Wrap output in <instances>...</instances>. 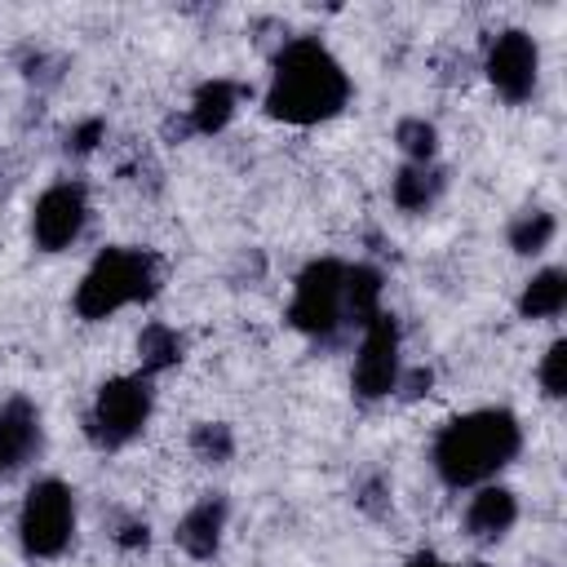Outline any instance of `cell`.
I'll use <instances>...</instances> for the list:
<instances>
[{
  "mask_svg": "<svg viewBox=\"0 0 567 567\" xmlns=\"http://www.w3.org/2000/svg\"><path fill=\"white\" fill-rule=\"evenodd\" d=\"M536 377H540V390H545L549 399H563V394H567V341H554V346L545 350Z\"/></svg>",
  "mask_w": 567,
  "mask_h": 567,
  "instance_id": "obj_21",
  "label": "cell"
},
{
  "mask_svg": "<svg viewBox=\"0 0 567 567\" xmlns=\"http://www.w3.org/2000/svg\"><path fill=\"white\" fill-rule=\"evenodd\" d=\"M518 447L523 425L509 408H474L434 434L430 461L447 487H483L518 456Z\"/></svg>",
  "mask_w": 567,
  "mask_h": 567,
  "instance_id": "obj_2",
  "label": "cell"
},
{
  "mask_svg": "<svg viewBox=\"0 0 567 567\" xmlns=\"http://www.w3.org/2000/svg\"><path fill=\"white\" fill-rule=\"evenodd\" d=\"M408 567H456V563H447V558H439V554L421 549V554H412V558H408Z\"/></svg>",
  "mask_w": 567,
  "mask_h": 567,
  "instance_id": "obj_24",
  "label": "cell"
},
{
  "mask_svg": "<svg viewBox=\"0 0 567 567\" xmlns=\"http://www.w3.org/2000/svg\"><path fill=\"white\" fill-rule=\"evenodd\" d=\"M518 523V496L509 487H496V483H483L470 505H465V532L474 540H501L509 527Z\"/></svg>",
  "mask_w": 567,
  "mask_h": 567,
  "instance_id": "obj_12",
  "label": "cell"
},
{
  "mask_svg": "<svg viewBox=\"0 0 567 567\" xmlns=\"http://www.w3.org/2000/svg\"><path fill=\"white\" fill-rule=\"evenodd\" d=\"M483 71L492 80V89L505 97V102H527L536 93V75H540V49L527 31L509 27L501 35H492L487 44V58H483Z\"/></svg>",
  "mask_w": 567,
  "mask_h": 567,
  "instance_id": "obj_9",
  "label": "cell"
},
{
  "mask_svg": "<svg viewBox=\"0 0 567 567\" xmlns=\"http://www.w3.org/2000/svg\"><path fill=\"white\" fill-rule=\"evenodd\" d=\"M155 394H151V377L142 372H124L97 385L93 408H89V439L106 452L133 443L142 434V425L151 421Z\"/></svg>",
  "mask_w": 567,
  "mask_h": 567,
  "instance_id": "obj_5",
  "label": "cell"
},
{
  "mask_svg": "<svg viewBox=\"0 0 567 567\" xmlns=\"http://www.w3.org/2000/svg\"><path fill=\"white\" fill-rule=\"evenodd\" d=\"M221 532H226V496H204L195 501L182 523H177V545L195 558V563H208L217 549H221Z\"/></svg>",
  "mask_w": 567,
  "mask_h": 567,
  "instance_id": "obj_11",
  "label": "cell"
},
{
  "mask_svg": "<svg viewBox=\"0 0 567 567\" xmlns=\"http://www.w3.org/2000/svg\"><path fill=\"white\" fill-rule=\"evenodd\" d=\"M403 337H399V319L390 310H381L377 319L363 323L359 350H354V394L359 399H385L399 390L403 381Z\"/></svg>",
  "mask_w": 567,
  "mask_h": 567,
  "instance_id": "obj_7",
  "label": "cell"
},
{
  "mask_svg": "<svg viewBox=\"0 0 567 567\" xmlns=\"http://www.w3.org/2000/svg\"><path fill=\"white\" fill-rule=\"evenodd\" d=\"M84 221H89L84 182H53L31 208V239L44 252H62V248H71L80 239Z\"/></svg>",
  "mask_w": 567,
  "mask_h": 567,
  "instance_id": "obj_8",
  "label": "cell"
},
{
  "mask_svg": "<svg viewBox=\"0 0 567 567\" xmlns=\"http://www.w3.org/2000/svg\"><path fill=\"white\" fill-rule=\"evenodd\" d=\"M75 536V492L62 478H35L18 509V540L27 558H58Z\"/></svg>",
  "mask_w": 567,
  "mask_h": 567,
  "instance_id": "obj_6",
  "label": "cell"
},
{
  "mask_svg": "<svg viewBox=\"0 0 567 567\" xmlns=\"http://www.w3.org/2000/svg\"><path fill=\"white\" fill-rule=\"evenodd\" d=\"M394 142L399 151L408 155V164H434V151H439V128L421 115H408L394 124Z\"/></svg>",
  "mask_w": 567,
  "mask_h": 567,
  "instance_id": "obj_19",
  "label": "cell"
},
{
  "mask_svg": "<svg viewBox=\"0 0 567 567\" xmlns=\"http://www.w3.org/2000/svg\"><path fill=\"white\" fill-rule=\"evenodd\" d=\"M102 137H106V124H102V120H84V124H75V128L66 133V151H71V155H93Z\"/></svg>",
  "mask_w": 567,
  "mask_h": 567,
  "instance_id": "obj_22",
  "label": "cell"
},
{
  "mask_svg": "<svg viewBox=\"0 0 567 567\" xmlns=\"http://www.w3.org/2000/svg\"><path fill=\"white\" fill-rule=\"evenodd\" d=\"M350 102V75L332 58L328 44L297 35L279 49L270 84H266V115L284 124H319L332 120Z\"/></svg>",
  "mask_w": 567,
  "mask_h": 567,
  "instance_id": "obj_1",
  "label": "cell"
},
{
  "mask_svg": "<svg viewBox=\"0 0 567 567\" xmlns=\"http://www.w3.org/2000/svg\"><path fill=\"white\" fill-rule=\"evenodd\" d=\"M177 359H182V337H177V328H168L164 319L142 323V332H137V363H142V377H155V372L173 368Z\"/></svg>",
  "mask_w": 567,
  "mask_h": 567,
  "instance_id": "obj_17",
  "label": "cell"
},
{
  "mask_svg": "<svg viewBox=\"0 0 567 567\" xmlns=\"http://www.w3.org/2000/svg\"><path fill=\"white\" fill-rule=\"evenodd\" d=\"M439 190H443V168H434V164H403L390 186V195L403 213H425L439 199Z\"/></svg>",
  "mask_w": 567,
  "mask_h": 567,
  "instance_id": "obj_15",
  "label": "cell"
},
{
  "mask_svg": "<svg viewBox=\"0 0 567 567\" xmlns=\"http://www.w3.org/2000/svg\"><path fill=\"white\" fill-rule=\"evenodd\" d=\"M239 97H244V89H239L235 80H221V75H217V80H204V84L195 89L190 106H186V128H190V133H204V137L221 133V128L235 120Z\"/></svg>",
  "mask_w": 567,
  "mask_h": 567,
  "instance_id": "obj_13",
  "label": "cell"
},
{
  "mask_svg": "<svg viewBox=\"0 0 567 567\" xmlns=\"http://www.w3.org/2000/svg\"><path fill=\"white\" fill-rule=\"evenodd\" d=\"M288 323L315 341H328L341 332V323H346V261L315 257L297 275L292 301H288Z\"/></svg>",
  "mask_w": 567,
  "mask_h": 567,
  "instance_id": "obj_4",
  "label": "cell"
},
{
  "mask_svg": "<svg viewBox=\"0 0 567 567\" xmlns=\"http://www.w3.org/2000/svg\"><path fill=\"white\" fill-rule=\"evenodd\" d=\"M115 540H120L124 549H146V540H151V532H146V523H137V518H128V523H120V532H115Z\"/></svg>",
  "mask_w": 567,
  "mask_h": 567,
  "instance_id": "obj_23",
  "label": "cell"
},
{
  "mask_svg": "<svg viewBox=\"0 0 567 567\" xmlns=\"http://www.w3.org/2000/svg\"><path fill=\"white\" fill-rule=\"evenodd\" d=\"M554 230H558L554 213H545V208H527V213H518V217L509 221V248L523 252V257H536V252L549 248Z\"/></svg>",
  "mask_w": 567,
  "mask_h": 567,
  "instance_id": "obj_18",
  "label": "cell"
},
{
  "mask_svg": "<svg viewBox=\"0 0 567 567\" xmlns=\"http://www.w3.org/2000/svg\"><path fill=\"white\" fill-rule=\"evenodd\" d=\"M159 288V261L146 248H102L75 284V315L80 319H111L124 306L151 301Z\"/></svg>",
  "mask_w": 567,
  "mask_h": 567,
  "instance_id": "obj_3",
  "label": "cell"
},
{
  "mask_svg": "<svg viewBox=\"0 0 567 567\" xmlns=\"http://www.w3.org/2000/svg\"><path fill=\"white\" fill-rule=\"evenodd\" d=\"M563 310H567V270H558V266L536 270L518 292V315L523 319H558Z\"/></svg>",
  "mask_w": 567,
  "mask_h": 567,
  "instance_id": "obj_14",
  "label": "cell"
},
{
  "mask_svg": "<svg viewBox=\"0 0 567 567\" xmlns=\"http://www.w3.org/2000/svg\"><path fill=\"white\" fill-rule=\"evenodd\" d=\"M44 443V425H40V408L31 399H9L0 408V478H9L13 470H22Z\"/></svg>",
  "mask_w": 567,
  "mask_h": 567,
  "instance_id": "obj_10",
  "label": "cell"
},
{
  "mask_svg": "<svg viewBox=\"0 0 567 567\" xmlns=\"http://www.w3.org/2000/svg\"><path fill=\"white\" fill-rule=\"evenodd\" d=\"M381 270L377 266H346V323H368L381 315Z\"/></svg>",
  "mask_w": 567,
  "mask_h": 567,
  "instance_id": "obj_16",
  "label": "cell"
},
{
  "mask_svg": "<svg viewBox=\"0 0 567 567\" xmlns=\"http://www.w3.org/2000/svg\"><path fill=\"white\" fill-rule=\"evenodd\" d=\"M190 452H195L199 461H208V465L230 461V452H235V434H230V425H221V421H204V425H195V430H190Z\"/></svg>",
  "mask_w": 567,
  "mask_h": 567,
  "instance_id": "obj_20",
  "label": "cell"
}]
</instances>
